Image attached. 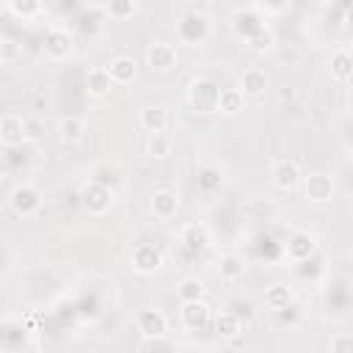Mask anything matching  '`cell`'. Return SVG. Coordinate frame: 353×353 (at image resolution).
<instances>
[{
  "label": "cell",
  "mask_w": 353,
  "mask_h": 353,
  "mask_svg": "<svg viewBox=\"0 0 353 353\" xmlns=\"http://www.w3.org/2000/svg\"><path fill=\"white\" fill-rule=\"evenodd\" d=\"M176 36H179L182 44H190V47L204 44L207 36H210V19L199 11H188L176 25Z\"/></svg>",
  "instance_id": "cell-1"
},
{
  "label": "cell",
  "mask_w": 353,
  "mask_h": 353,
  "mask_svg": "<svg viewBox=\"0 0 353 353\" xmlns=\"http://www.w3.org/2000/svg\"><path fill=\"white\" fill-rule=\"evenodd\" d=\"M80 201H83V207H85L91 215H105V212L113 207V188H105V185L88 179V182L80 188Z\"/></svg>",
  "instance_id": "cell-2"
},
{
  "label": "cell",
  "mask_w": 353,
  "mask_h": 353,
  "mask_svg": "<svg viewBox=\"0 0 353 353\" xmlns=\"http://www.w3.org/2000/svg\"><path fill=\"white\" fill-rule=\"evenodd\" d=\"M215 102H218V85L212 80H196L188 88V105L196 113H215Z\"/></svg>",
  "instance_id": "cell-3"
},
{
  "label": "cell",
  "mask_w": 353,
  "mask_h": 353,
  "mask_svg": "<svg viewBox=\"0 0 353 353\" xmlns=\"http://www.w3.org/2000/svg\"><path fill=\"white\" fill-rule=\"evenodd\" d=\"M8 204H11V210H14L17 215L30 218V215H36V212H39V207H41V193H39L33 185L22 182V185H17V188L11 190Z\"/></svg>",
  "instance_id": "cell-4"
},
{
  "label": "cell",
  "mask_w": 353,
  "mask_h": 353,
  "mask_svg": "<svg viewBox=\"0 0 353 353\" xmlns=\"http://www.w3.org/2000/svg\"><path fill=\"white\" fill-rule=\"evenodd\" d=\"M72 50H74V39H72L69 30H63V28H50V30L44 33V55H47L50 61H66V58L72 55Z\"/></svg>",
  "instance_id": "cell-5"
},
{
  "label": "cell",
  "mask_w": 353,
  "mask_h": 353,
  "mask_svg": "<svg viewBox=\"0 0 353 353\" xmlns=\"http://www.w3.org/2000/svg\"><path fill=\"white\" fill-rule=\"evenodd\" d=\"M301 176H303V174H301L298 163L290 160V157L276 160L273 168H270V182H273L276 190H295V188L301 185Z\"/></svg>",
  "instance_id": "cell-6"
},
{
  "label": "cell",
  "mask_w": 353,
  "mask_h": 353,
  "mask_svg": "<svg viewBox=\"0 0 353 353\" xmlns=\"http://www.w3.org/2000/svg\"><path fill=\"white\" fill-rule=\"evenodd\" d=\"M301 179H303V196H306L309 201H314V204L331 201V196H334V179H331L328 174L314 171V174L301 176Z\"/></svg>",
  "instance_id": "cell-7"
},
{
  "label": "cell",
  "mask_w": 353,
  "mask_h": 353,
  "mask_svg": "<svg viewBox=\"0 0 353 353\" xmlns=\"http://www.w3.org/2000/svg\"><path fill=\"white\" fill-rule=\"evenodd\" d=\"M163 265V254L157 245L152 243H141L132 248V270L141 273V276H149V273H157Z\"/></svg>",
  "instance_id": "cell-8"
},
{
  "label": "cell",
  "mask_w": 353,
  "mask_h": 353,
  "mask_svg": "<svg viewBox=\"0 0 353 353\" xmlns=\"http://www.w3.org/2000/svg\"><path fill=\"white\" fill-rule=\"evenodd\" d=\"M179 320L188 331H201L207 323H210V306L196 298V301H182V309H179Z\"/></svg>",
  "instance_id": "cell-9"
},
{
  "label": "cell",
  "mask_w": 353,
  "mask_h": 353,
  "mask_svg": "<svg viewBox=\"0 0 353 353\" xmlns=\"http://www.w3.org/2000/svg\"><path fill=\"white\" fill-rule=\"evenodd\" d=\"M314 251H317V240L312 232H295L284 245V254L290 262H306Z\"/></svg>",
  "instance_id": "cell-10"
},
{
  "label": "cell",
  "mask_w": 353,
  "mask_h": 353,
  "mask_svg": "<svg viewBox=\"0 0 353 353\" xmlns=\"http://www.w3.org/2000/svg\"><path fill=\"white\" fill-rule=\"evenodd\" d=\"M146 63L152 72H168L176 66V47L174 44H165V41H154L149 50H146Z\"/></svg>",
  "instance_id": "cell-11"
},
{
  "label": "cell",
  "mask_w": 353,
  "mask_h": 353,
  "mask_svg": "<svg viewBox=\"0 0 353 353\" xmlns=\"http://www.w3.org/2000/svg\"><path fill=\"white\" fill-rule=\"evenodd\" d=\"M135 328L141 331L143 339H149V336H165L168 320H165V314L157 312V309H143V312H138V317H135Z\"/></svg>",
  "instance_id": "cell-12"
},
{
  "label": "cell",
  "mask_w": 353,
  "mask_h": 353,
  "mask_svg": "<svg viewBox=\"0 0 353 353\" xmlns=\"http://www.w3.org/2000/svg\"><path fill=\"white\" fill-rule=\"evenodd\" d=\"M179 243H182L190 254H199V251H204V248L210 245V229H207L204 223H188V226H182V232H179Z\"/></svg>",
  "instance_id": "cell-13"
},
{
  "label": "cell",
  "mask_w": 353,
  "mask_h": 353,
  "mask_svg": "<svg viewBox=\"0 0 353 353\" xmlns=\"http://www.w3.org/2000/svg\"><path fill=\"white\" fill-rule=\"evenodd\" d=\"M113 80H110V72L108 69H102V66H97V69H91L88 74H85V94L88 97H94V99H105L110 91H113Z\"/></svg>",
  "instance_id": "cell-14"
},
{
  "label": "cell",
  "mask_w": 353,
  "mask_h": 353,
  "mask_svg": "<svg viewBox=\"0 0 353 353\" xmlns=\"http://www.w3.org/2000/svg\"><path fill=\"white\" fill-rule=\"evenodd\" d=\"M0 143L14 149V146H22L25 143V124L19 116H3L0 119Z\"/></svg>",
  "instance_id": "cell-15"
},
{
  "label": "cell",
  "mask_w": 353,
  "mask_h": 353,
  "mask_svg": "<svg viewBox=\"0 0 353 353\" xmlns=\"http://www.w3.org/2000/svg\"><path fill=\"white\" fill-rule=\"evenodd\" d=\"M245 105V97L240 88H218V102H215V113L223 116H237Z\"/></svg>",
  "instance_id": "cell-16"
},
{
  "label": "cell",
  "mask_w": 353,
  "mask_h": 353,
  "mask_svg": "<svg viewBox=\"0 0 353 353\" xmlns=\"http://www.w3.org/2000/svg\"><path fill=\"white\" fill-rule=\"evenodd\" d=\"M138 121H141V127H143L146 132H165V127H168V113H165V108H160V105H146V108H141Z\"/></svg>",
  "instance_id": "cell-17"
},
{
  "label": "cell",
  "mask_w": 353,
  "mask_h": 353,
  "mask_svg": "<svg viewBox=\"0 0 353 353\" xmlns=\"http://www.w3.org/2000/svg\"><path fill=\"white\" fill-rule=\"evenodd\" d=\"M149 207H152L154 218L168 221V218L176 215V210H179V199H176L174 190H157V193H152V204H149Z\"/></svg>",
  "instance_id": "cell-18"
},
{
  "label": "cell",
  "mask_w": 353,
  "mask_h": 353,
  "mask_svg": "<svg viewBox=\"0 0 353 353\" xmlns=\"http://www.w3.org/2000/svg\"><path fill=\"white\" fill-rule=\"evenodd\" d=\"M240 91L243 97H262L268 91V74L262 69H245L240 77Z\"/></svg>",
  "instance_id": "cell-19"
},
{
  "label": "cell",
  "mask_w": 353,
  "mask_h": 353,
  "mask_svg": "<svg viewBox=\"0 0 353 353\" xmlns=\"http://www.w3.org/2000/svg\"><path fill=\"white\" fill-rule=\"evenodd\" d=\"M265 306L270 312H284L292 306V290L287 284H270L265 290Z\"/></svg>",
  "instance_id": "cell-20"
},
{
  "label": "cell",
  "mask_w": 353,
  "mask_h": 353,
  "mask_svg": "<svg viewBox=\"0 0 353 353\" xmlns=\"http://www.w3.org/2000/svg\"><path fill=\"white\" fill-rule=\"evenodd\" d=\"M108 72H110V80H113L116 85H127V83L135 80V61L127 58V55H119V58L110 61Z\"/></svg>",
  "instance_id": "cell-21"
},
{
  "label": "cell",
  "mask_w": 353,
  "mask_h": 353,
  "mask_svg": "<svg viewBox=\"0 0 353 353\" xmlns=\"http://www.w3.org/2000/svg\"><path fill=\"white\" fill-rule=\"evenodd\" d=\"M243 273H245L243 256H237V254H223V256L218 259V276H221L223 281H237V279H243Z\"/></svg>",
  "instance_id": "cell-22"
},
{
  "label": "cell",
  "mask_w": 353,
  "mask_h": 353,
  "mask_svg": "<svg viewBox=\"0 0 353 353\" xmlns=\"http://www.w3.org/2000/svg\"><path fill=\"white\" fill-rule=\"evenodd\" d=\"M350 72H353V61H350L347 47H342V50H336V52L331 55V74H334V80L347 83V80H350Z\"/></svg>",
  "instance_id": "cell-23"
},
{
  "label": "cell",
  "mask_w": 353,
  "mask_h": 353,
  "mask_svg": "<svg viewBox=\"0 0 353 353\" xmlns=\"http://www.w3.org/2000/svg\"><path fill=\"white\" fill-rule=\"evenodd\" d=\"M83 132H85V121H83L80 116H66V119L58 121V135H61V141H66V143L80 141Z\"/></svg>",
  "instance_id": "cell-24"
},
{
  "label": "cell",
  "mask_w": 353,
  "mask_h": 353,
  "mask_svg": "<svg viewBox=\"0 0 353 353\" xmlns=\"http://www.w3.org/2000/svg\"><path fill=\"white\" fill-rule=\"evenodd\" d=\"M215 334L223 336V339H232L240 334V317L234 312H221L215 317Z\"/></svg>",
  "instance_id": "cell-25"
},
{
  "label": "cell",
  "mask_w": 353,
  "mask_h": 353,
  "mask_svg": "<svg viewBox=\"0 0 353 353\" xmlns=\"http://www.w3.org/2000/svg\"><path fill=\"white\" fill-rule=\"evenodd\" d=\"M8 8L19 19H36L41 14V0H8Z\"/></svg>",
  "instance_id": "cell-26"
},
{
  "label": "cell",
  "mask_w": 353,
  "mask_h": 353,
  "mask_svg": "<svg viewBox=\"0 0 353 353\" xmlns=\"http://www.w3.org/2000/svg\"><path fill=\"white\" fill-rule=\"evenodd\" d=\"M176 295H179V301H196V298H201V295H204V284H201V279H196V276L182 279L179 287H176Z\"/></svg>",
  "instance_id": "cell-27"
},
{
  "label": "cell",
  "mask_w": 353,
  "mask_h": 353,
  "mask_svg": "<svg viewBox=\"0 0 353 353\" xmlns=\"http://www.w3.org/2000/svg\"><path fill=\"white\" fill-rule=\"evenodd\" d=\"M146 152H149V157H168L171 154V138L165 132H152Z\"/></svg>",
  "instance_id": "cell-28"
},
{
  "label": "cell",
  "mask_w": 353,
  "mask_h": 353,
  "mask_svg": "<svg viewBox=\"0 0 353 353\" xmlns=\"http://www.w3.org/2000/svg\"><path fill=\"white\" fill-rule=\"evenodd\" d=\"M108 14L113 19H130L135 14V0H108Z\"/></svg>",
  "instance_id": "cell-29"
},
{
  "label": "cell",
  "mask_w": 353,
  "mask_h": 353,
  "mask_svg": "<svg viewBox=\"0 0 353 353\" xmlns=\"http://www.w3.org/2000/svg\"><path fill=\"white\" fill-rule=\"evenodd\" d=\"M245 41H248V47H251L254 52H265V50H270V44H273V36H270L265 28H259V30H256V33H251Z\"/></svg>",
  "instance_id": "cell-30"
},
{
  "label": "cell",
  "mask_w": 353,
  "mask_h": 353,
  "mask_svg": "<svg viewBox=\"0 0 353 353\" xmlns=\"http://www.w3.org/2000/svg\"><path fill=\"white\" fill-rule=\"evenodd\" d=\"M22 124H25V141H39L44 135V121L39 116H28L22 119Z\"/></svg>",
  "instance_id": "cell-31"
},
{
  "label": "cell",
  "mask_w": 353,
  "mask_h": 353,
  "mask_svg": "<svg viewBox=\"0 0 353 353\" xmlns=\"http://www.w3.org/2000/svg\"><path fill=\"white\" fill-rule=\"evenodd\" d=\"M350 345H353V339H350L347 334H339V336H334V339H331V345H328V347H331V353H336V350H347Z\"/></svg>",
  "instance_id": "cell-32"
}]
</instances>
